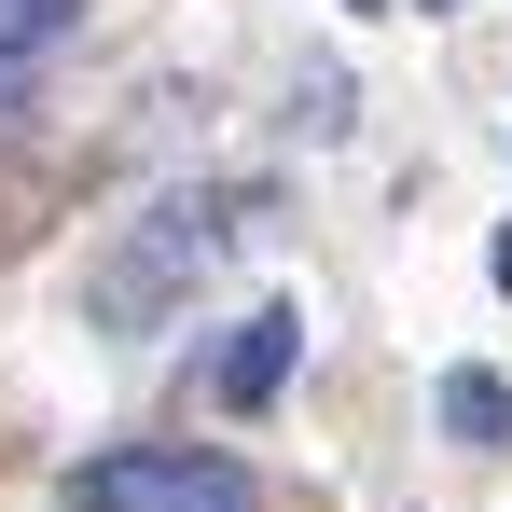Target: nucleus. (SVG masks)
<instances>
[{
	"label": "nucleus",
	"mask_w": 512,
	"mask_h": 512,
	"mask_svg": "<svg viewBox=\"0 0 512 512\" xmlns=\"http://www.w3.org/2000/svg\"><path fill=\"white\" fill-rule=\"evenodd\" d=\"M56 512H263V485L208 443H111L56 485Z\"/></svg>",
	"instance_id": "1"
},
{
	"label": "nucleus",
	"mask_w": 512,
	"mask_h": 512,
	"mask_svg": "<svg viewBox=\"0 0 512 512\" xmlns=\"http://www.w3.org/2000/svg\"><path fill=\"white\" fill-rule=\"evenodd\" d=\"M291 360H305V319H291V305H263V319H236V346H222V374H208V388H222L236 416H263V402L291 388Z\"/></svg>",
	"instance_id": "2"
},
{
	"label": "nucleus",
	"mask_w": 512,
	"mask_h": 512,
	"mask_svg": "<svg viewBox=\"0 0 512 512\" xmlns=\"http://www.w3.org/2000/svg\"><path fill=\"white\" fill-rule=\"evenodd\" d=\"M70 14H84V0H0V139H14L28 84H42V56L70 42Z\"/></svg>",
	"instance_id": "3"
},
{
	"label": "nucleus",
	"mask_w": 512,
	"mask_h": 512,
	"mask_svg": "<svg viewBox=\"0 0 512 512\" xmlns=\"http://www.w3.org/2000/svg\"><path fill=\"white\" fill-rule=\"evenodd\" d=\"M443 429H457L471 457H485V443H512V388L485 374V360H471V374H443Z\"/></svg>",
	"instance_id": "4"
},
{
	"label": "nucleus",
	"mask_w": 512,
	"mask_h": 512,
	"mask_svg": "<svg viewBox=\"0 0 512 512\" xmlns=\"http://www.w3.org/2000/svg\"><path fill=\"white\" fill-rule=\"evenodd\" d=\"M346 125H360V111H346V70L319 56V70H305V139H346Z\"/></svg>",
	"instance_id": "5"
},
{
	"label": "nucleus",
	"mask_w": 512,
	"mask_h": 512,
	"mask_svg": "<svg viewBox=\"0 0 512 512\" xmlns=\"http://www.w3.org/2000/svg\"><path fill=\"white\" fill-rule=\"evenodd\" d=\"M485 277H499V291H512V222H499V250H485Z\"/></svg>",
	"instance_id": "6"
},
{
	"label": "nucleus",
	"mask_w": 512,
	"mask_h": 512,
	"mask_svg": "<svg viewBox=\"0 0 512 512\" xmlns=\"http://www.w3.org/2000/svg\"><path fill=\"white\" fill-rule=\"evenodd\" d=\"M416 14H443V0H416Z\"/></svg>",
	"instance_id": "7"
},
{
	"label": "nucleus",
	"mask_w": 512,
	"mask_h": 512,
	"mask_svg": "<svg viewBox=\"0 0 512 512\" xmlns=\"http://www.w3.org/2000/svg\"><path fill=\"white\" fill-rule=\"evenodd\" d=\"M360 14H374V0H360Z\"/></svg>",
	"instance_id": "8"
}]
</instances>
